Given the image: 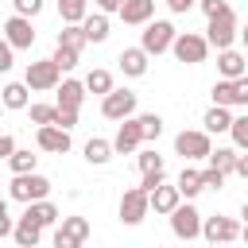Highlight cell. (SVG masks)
I'll return each instance as SVG.
<instances>
[{
	"mask_svg": "<svg viewBox=\"0 0 248 248\" xmlns=\"http://www.w3.org/2000/svg\"><path fill=\"white\" fill-rule=\"evenodd\" d=\"M46 194H50V178H43V174H16L8 182V198L12 202L35 205V202H46Z\"/></svg>",
	"mask_w": 248,
	"mask_h": 248,
	"instance_id": "obj_1",
	"label": "cell"
},
{
	"mask_svg": "<svg viewBox=\"0 0 248 248\" xmlns=\"http://www.w3.org/2000/svg\"><path fill=\"white\" fill-rule=\"evenodd\" d=\"M170 50H174L178 62L198 66V62H205V54H209V39H205V35H194V31H178V39H174Z\"/></svg>",
	"mask_w": 248,
	"mask_h": 248,
	"instance_id": "obj_2",
	"label": "cell"
},
{
	"mask_svg": "<svg viewBox=\"0 0 248 248\" xmlns=\"http://www.w3.org/2000/svg\"><path fill=\"white\" fill-rule=\"evenodd\" d=\"M174 39H178V31H174L167 19H155V23H147V27H143L140 46H143L147 54H163V50H170V46H174Z\"/></svg>",
	"mask_w": 248,
	"mask_h": 248,
	"instance_id": "obj_3",
	"label": "cell"
},
{
	"mask_svg": "<svg viewBox=\"0 0 248 248\" xmlns=\"http://www.w3.org/2000/svg\"><path fill=\"white\" fill-rule=\"evenodd\" d=\"M27 89H58L62 85V70L54 58H43V62H27V74H23Z\"/></svg>",
	"mask_w": 248,
	"mask_h": 248,
	"instance_id": "obj_4",
	"label": "cell"
},
{
	"mask_svg": "<svg viewBox=\"0 0 248 248\" xmlns=\"http://www.w3.org/2000/svg\"><path fill=\"white\" fill-rule=\"evenodd\" d=\"M147 209H151V194H147L143 186L124 190V198H120V221H124V225H140V221L147 217Z\"/></svg>",
	"mask_w": 248,
	"mask_h": 248,
	"instance_id": "obj_5",
	"label": "cell"
},
{
	"mask_svg": "<svg viewBox=\"0 0 248 248\" xmlns=\"http://www.w3.org/2000/svg\"><path fill=\"white\" fill-rule=\"evenodd\" d=\"M174 151H178L182 159H209V155H213L209 132H178V136H174Z\"/></svg>",
	"mask_w": 248,
	"mask_h": 248,
	"instance_id": "obj_6",
	"label": "cell"
},
{
	"mask_svg": "<svg viewBox=\"0 0 248 248\" xmlns=\"http://www.w3.org/2000/svg\"><path fill=\"white\" fill-rule=\"evenodd\" d=\"M202 213L194 209V205H178L174 213H170V232L178 236V240H194V236H202Z\"/></svg>",
	"mask_w": 248,
	"mask_h": 248,
	"instance_id": "obj_7",
	"label": "cell"
},
{
	"mask_svg": "<svg viewBox=\"0 0 248 248\" xmlns=\"http://www.w3.org/2000/svg\"><path fill=\"white\" fill-rule=\"evenodd\" d=\"M85 236H89L85 217H62V225L54 229V248H81Z\"/></svg>",
	"mask_w": 248,
	"mask_h": 248,
	"instance_id": "obj_8",
	"label": "cell"
},
{
	"mask_svg": "<svg viewBox=\"0 0 248 248\" xmlns=\"http://www.w3.org/2000/svg\"><path fill=\"white\" fill-rule=\"evenodd\" d=\"M101 112H105L108 120H132V112H136V93H132V89H112V93L101 101Z\"/></svg>",
	"mask_w": 248,
	"mask_h": 248,
	"instance_id": "obj_9",
	"label": "cell"
},
{
	"mask_svg": "<svg viewBox=\"0 0 248 248\" xmlns=\"http://www.w3.org/2000/svg\"><path fill=\"white\" fill-rule=\"evenodd\" d=\"M240 232H244V229H240L232 217H221V213H217V217H205V225H202V236H205L209 244H229V240H236Z\"/></svg>",
	"mask_w": 248,
	"mask_h": 248,
	"instance_id": "obj_10",
	"label": "cell"
},
{
	"mask_svg": "<svg viewBox=\"0 0 248 248\" xmlns=\"http://www.w3.org/2000/svg\"><path fill=\"white\" fill-rule=\"evenodd\" d=\"M209 46H217V54L221 50H232V39H236V16L229 12V16H221V19H209Z\"/></svg>",
	"mask_w": 248,
	"mask_h": 248,
	"instance_id": "obj_11",
	"label": "cell"
},
{
	"mask_svg": "<svg viewBox=\"0 0 248 248\" xmlns=\"http://www.w3.org/2000/svg\"><path fill=\"white\" fill-rule=\"evenodd\" d=\"M35 143H39L43 151H50V155H66V151H70V132H66V128L46 124V128H39V132H35Z\"/></svg>",
	"mask_w": 248,
	"mask_h": 248,
	"instance_id": "obj_12",
	"label": "cell"
},
{
	"mask_svg": "<svg viewBox=\"0 0 248 248\" xmlns=\"http://www.w3.org/2000/svg\"><path fill=\"white\" fill-rule=\"evenodd\" d=\"M4 35H8V46H16V50H23V46H31V43H35L31 19H23V16H8V23H4Z\"/></svg>",
	"mask_w": 248,
	"mask_h": 248,
	"instance_id": "obj_13",
	"label": "cell"
},
{
	"mask_svg": "<svg viewBox=\"0 0 248 248\" xmlns=\"http://www.w3.org/2000/svg\"><path fill=\"white\" fill-rule=\"evenodd\" d=\"M140 143H143V128H140V116H132V120H124V124H120V132H116L112 147H116L120 155H132Z\"/></svg>",
	"mask_w": 248,
	"mask_h": 248,
	"instance_id": "obj_14",
	"label": "cell"
},
{
	"mask_svg": "<svg viewBox=\"0 0 248 248\" xmlns=\"http://www.w3.org/2000/svg\"><path fill=\"white\" fill-rule=\"evenodd\" d=\"M147 58H151V54H147L143 46H128V50H120L116 62H120V70H124L128 78H143V74H147Z\"/></svg>",
	"mask_w": 248,
	"mask_h": 248,
	"instance_id": "obj_15",
	"label": "cell"
},
{
	"mask_svg": "<svg viewBox=\"0 0 248 248\" xmlns=\"http://www.w3.org/2000/svg\"><path fill=\"white\" fill-rule=\"evenodd\" d=\"M39 236H43V225H39L31 213H23V217L16 221V232H12V240H16L19 248H35V244H39Z\"/></svg>",
	"mask_w": 248,
	"mask_h": 248,
	"instance_id": "obj_16",
	"label": "cell"
},
{
	"mask_svg": "<svg viewBox=\"0 0 248 248\" xmlns=\"http://www.w3.org/2000/svg\"><path fill=\"white\" fill-rule=\"evenodd\" d=\"M217 70H221V81H240L244 78V54L240 50H221Z\"/></svg>",
	"mask_w": 248,
	"mask_h": 248,
	"instance_id": "obj_17",
	"label": "cell"
},
{
	"mask_svg": "<svg viewBox=\"0 0 248 248\" xmlns=\"http://www.w3.org/2000/svg\"><path fill=\"white\" fill-rule=\"evenodd\" d=\"M81 101H85V81H74V78H66L62 85H58V108H81Z\"/></svg>",
	"mask_w": 248,
	"mask_h": 248,
	"instance_id": "obj_18",
	"label": "cell"
},
{
	"mask_svg": "<svg viewBox=\"0 0 248 248\" xmlns=\"http://www.w3.org/2000/svg\"><path fill=\"white\" fill-rule=\"evenodd\" d=\"M178 205H182V190H178V186H159V190L151 194V209H155V213H167V217H170Z\"/></svg>",
	"mask_w": 248,
	"mask_h": 248,
	"instance_id": "obj_19",
	"label": "cell"
},
{
	"mask_svg": "<svg viewBox=\"0 0 248 248\" xmlns=\"http://www.w3.org/2000/svg\"><path fill=\"white\" fill-rule=\"evenodd\" d=\"M151 16H155V0H128V4L120 8V19H124V23H132V27L147 23Z\"/></svg>",
	"mask_w": 248,
	"mask_h": 248,
	"instance_id": "obj_20",
	"label": "cell"
},
{
	"mask_svg": "<svg viewBox=\"0 0 248 248\" xmlns=\"http://www.w3.org/2000/svg\"><path fill=\"white\" fill-rule=\"evenodd\" d=\"M58 16L66 27H81L89 19V0H58Z\"/></svg>",
	"mask_w": 248,
	"mask_h": 248,
	"instance_id": "obj_21",
	"label": "cell"
},
{
	"mask_svg": "<svg viewBox=\"0 0 248 248\" xmlns=\"http://www.w3.org/2000/svg\"><path fill=\"white\" fill-rule=\"evenodd\" d=\"M27 213L43 225V229H50V225H62V213H58V205L54 202H35V205H27Z\"/></svg>",
	"mask_w": 248,
	"mask_h": 248,
	"instance_id": "obj_22",
	"label": "cell"
},
{
	"mask_svg": "<svg viewBox=\"0 0 248 248\" xmlns=\"http://www.w3.org/2000/svg\"><path fill=\"white\" fill-rule=\"evenodd\" d=\"M232 120L236 116H229V108H221V105H213L209 112H205V132H232Z\"/></svg>",
	"mask_w": 248,
	"mask_h": 248,
	"instance_id": "obj_23",
	"label": "cell"
},
{
	"mask_svg": "<svg viewBox=\"0 0 248 248\" xmlns=\"http://www.w3.org/2000/svg\"><path fill=\"white\" fill-rule=\"evenodd\" d=\"M112 151H116V147H112L108 140H89V143H85V163H93V167H105V163L112 159Z\"/></svg>",
	"mask_w": 248,
	"mask_h": 248,
	"instance_id": "obj_24",
	"label": "cell"
},
{
	"mask_svg": "<svg viewBox=\"0 0 248 248\" xmlns=\"http://www.w3.org/2000/svg\"><path fill=\"white\" fill-rule=\"evenodd\" d=\"M81 27H85V39H89V43H105V39H108V16H105V12L89 16Z\"/></svg>",
	"mask_w": 248,
	"mask_h": 248,
	"instance_id": "obj_25",
	"label": "cell"
},
{
	"mask_svg": "<svg viewBox=\"0 0 248 248\" xmlns=\"http://www.w3.org/2000/svg\"><path fill=\"white\" fill-rule=\"evenodd\" d=\"M236 159H240V155H236L232 147H217V151L209 155V167L221 170V174H236Z\"/></svg>",
	"mask_w": 248,
	"mask_h": 248,
	"instance_id": "obj_26",
	"label": "cell"
},
{
	"mask_svg": "<svg viewBox=\"0 0 248 248\" xmlns=\"http://www.w3.org/2000/svg\"><path fill=\"white\" fill-rule=\"evenodd\" d=\"M178 190H182V198H198L205 186H202V170H194V167H182V174H178Z\"/></svg>",
	"mask_w": 248,
	"mask_h": 248,
	"instance_id": "obj_27",
	"label": "cell"
},
{
	"mask_svg": "<svg viewBox=\"0 0 248 248\" xmlns=\"http://www.w3.org/2000/svg\"><path fill=\"white\" fill-rule=\"evenodd\" d=\"M85 89H89V93H101V97H108V93H112V74H108V70H89V78H85Z\"/></svg>",
	"mask_w": 248,
	"mask_h": 248,
	"instance_id": "obj_28",
	"label": "cell"
},
{
	"mask_svg": "<svg viewBox=\"0 0 248 248\" xmlns=\"http://www.w3.org/2000/svg\"><path fill=\"white\" fill-rule=\"evenodd\" d=\"M4 105L8 108H27V81H8L4 85Z\"/></svg>",
	"mask_w": 248,
	"mask_h": 248,
	"instance_id": "obj_29",
	"label": "cell"
},
{
	"mask_svg": "<svg viewBox=\"0 0 248 248\" xmlns=\"http://www.w3.org/2000/svg\"><path fill=\"white\" fill-rule=\"evenodd\" d=\"M213 105H221V108L240 105V97H236V81H217V85H213Z\"/></svg>",
	"mask_w": 248,
	"mask_h": 248,
	"instance_id": "obj_30",
	"label": "cell"
},
{
	"mask_svg": "<svg viewBox=\"0 0 248 248\" xmlns=\"http://www.w3.org/2000/svg\"><path fill=\"white\" fill-rule=\"evenodd\" d=\"M89 39H85V27H62L58 31V46H70V50H81Z\"/></svg>",
	"mask_w": 248,
	"mask_h": 248,
	"instance_id": "obj_31",
	"label": "cell"
},
{
	"mask_svg": "<svg viewBox=\"0 0 248 248\" xmlns=\"http://www.w3.org/2000/svg\"><path fill=\"white\" fill-rule=\"evenodd\" d=\"M35 159L39 155H31V151H16L8 159V167H12V174H35Z\"/></svg>",
	"mask_w": 248,
	"mask_h": 248,
	"instance_id": "obj_32",
	"label": "cell"
},
{
	"mask_svg": "<svg viewBox=\"0 0 248 248\" xmlns=\"http://www.w3.org/2000/svg\"><path fill=\"white\" fill-rule=\"evenodd\" d=\"M54 116H58V105H31V124L46 128V124H54Z\"/></svg>",
	"mask_w": 248,
	"mask_h": 248,
	"instance_id": "obj_33",
	"label": "cell"
},
{
	"mask_svg": "<svg viewBox=\"0 0 248 248\" xmlns=\"http://www.w3.org/2000/svg\"><path fill=\"white\" fill-rule=\"evenodd\" d=\"M140 128H143V140H159V136H163V116L143 112V116H140Z\"/></svg>",
	"mask_w": 248,
	"mask_h": 248,
	"instance_id": "obj_34",
	"label": "cell"
},
{
	"mask_svg": "<svg viewBox=\"0 0 248 248\" xmlns=\"http://www.w3.org/2000/svg\"><path fill=\"white\" fill-rule=\"evenodd\" d=\"M229 136H232V143H236L240 151H248V116H236V120H232V132H229Z\"/></svg>",
	"mask_w": 248,
	"mask_h": 248,
	"instance_id": "obj_35",
	"label": "cell"
},
{
	"mask_svg": "<svg viewBox=\"0 0 248 248\" xmlns=\"http://www.w3.org/2000/svg\"><path fill=\"white\" fill-rule=\"evenodd\" d=\"M198 8L205 12V19H221V16H229V12H232V8L225 4V0H202Z\"/></svg>",
	"mask_w": 248,
	"mask_h": 248,
	"instance_id": "obj_36",
	"label": "cell"
},
{
	"mask_svg": "<svg viewBox=\"0 0 248 248\" xmlns=\"http://www.w3.org/2000/svg\"><path fill=\"white\" fill-rule=\"evenodd\" d=\"M78 54H81V50L58 46V50H54V62H58V70H74V66H78Z\"/></svg>",
	"mask_w": 248,
	"mask_h": 248,
	"instance_id": "obj_37",
	"label": "cell"
},
{
	"mask_svg": "<svg viewBox=\"0 0 248 248\" xmlns=\"http://www.w3.org/2000/svg\"><path fill=\"white\" fill-rule=\"evenodd\" d=\"M12 8H16V16L31 19V16H39V12H43V0H12Z\"/></svg>",
	"mask_w": 248,
	"mask_h": 248,
	"instance_id": "obj_38",
	"label": "cell"
},
{
	"mask_svg": "<svg viewBox=\"0 0 248 248\" xmlns=\"http://www.w3.org/2000/svg\"><path fill=\"white\" fill-rule=\"evenodd\" d=\"M140 170H143V174H147V170H163L159 151H140Z\"/></svg>",
	"mask_w": 248,
	"mask_h": 248,
	"instance_id": "obj_39",
	"label": "cell"
},
{
	"mask_svg": "<svg viewBox=\"0 0 248 248\" xmlns=\"http://www.w3.org/2000/svg\"><path fill=\"white\" fill-rule=\"evenodd\" d=\"M202 186H205V190H217V186H225V174L213 170V167H205V170H202Z\"/></svg>",
	"mask_w": 248,
	"mask_h": 248,
	"instance_id": "obj_40",
	"label": "cell"
},
{
	"mask_svg": "<svg viewBox=\"0 0 248 248\" xmlns=\"http://www.w3.org/2000/svg\"><path fill=\"white\" fill-rule=\"evenodd\" d=\"M74 124H78V112H74V108H58V116H54V128H66V132H70Z\"/></svg>",
	"mask_w": 248,
	"mask_h": 248,
	"instance_id": "obj_41",
	"label": "cell"
},
{
	"mask_svg": "<svg viewBox=\"0 0 248 248\" xmlns=\"http://www.w3.org/2000/svg\"><path fill=\"white\" fill-rule=\"evenodd\" d=\"M140 186H143V190H147V194H155V190H159V186H163V170H147V174H143V182H140Z\"/></svg>",
	"mask_w": 248,
	"mask_h": 248,
	"instance_id": "obj_42",
	"label": "cell"
},
{
	"mask_svg": "<svg viewBox=\"0 0 248 248\" xmlns=\"http://www.w3.org/2000/svg\"><path fill=\"white\" fill-rule=\"evenodd\" d=\"M0 155H4V159H12V155H16V136H12V132H4V136H0Z\"/></svg>",
	"mask_w": 248,
	"mask_h": 248,
	"instance_id": "obj_43",
	"label": "cell"
},
{
	"mask_svg": "<svg viewBox=\"0 0 248 248\" xmlns=\"http://www.w3.org/2000/svg\"><path fill=\"white\" fill-rule=\"evenodd\" d=\"M93 4H97V12H105V16H108V12H116V16H120V8H124L128 0H93Z\"/></svg>",
	"mask_w": 248,
	"mask_h": 248,
	"instance_id": "obj_44",
	"label": "cell"
},
{
	"mask_svg": "<svg viewBox=\"0 0 248 248\" xmlns=\"http://www.w3.org/2000/svg\"><path fill=\"white\" fill-rule=\"evenodd\" d=\"M167 4H170V12H174V16H182V12H190V8H194V4H202V0H167Z\"/></svg>",
	"mask_w": 248,
	"mask_h": 248,
	"instance_id": "obj_45",
	"label": "cell"
},
{
	"mask_svg": "<svg viewBox=\"0 0 248 248\" xmlns=\"http://www.w3.org/2000/svg\"><path fill=\"white\" fill-rule=\"evenodd\" d=\"M236 97H240V105H248V74L236 81Z\"/></svg>",
	"mask_w": 248,
	"mask_h": 248,
	"instance_id": "obj_46",
	"label": "cell"
},
{
	"mask_svg": "<svg viewBox=\"0 0 248 248\" xmlns=\"http://www.w3.org/2000/svg\"><path fill=\"white\" fill-rule=\"evenodd\" d=\"M12 50H16V46H0V70L12 66Z\"/></svg>",
	"mask_w": 248,
	"mask_h": 248,
	"instance_id": "obj_47",
	"label": "cell"
},
{
	"mask_svg": "<svg viewBox=\"0 0 248 248\" xmlns=\"http://www.w3.org/2000/svg\"><path fill=\"white\" fill-rule=\"evenodd\" d=\"M236 174H240V178H248V155H240V159H236Z\"/></svg>",
	"mask_w": 248,
	"mask_h": 248,
	"instance_id": "obj_48",
	"label": "cell"
},
{
	"mask_svg": "<svg viewBox=\"0 0 248 248\" xmlns=\"http://www.w3.org/2000/svg\"><path fill=\"white\" fill-rule=\"evenodd\" d=\"M240 43H244V50H248V27H244V31H240Z\"/></svg>",
	"mask_w": 248,
	"mask_h": 248,
	"instance_id": "obj_49",
	"label": "cell"
},
{
	"mask_svg": "<svg viewBox=\"0 0 248 248\" xmlns=\"http://www.w3.org/2000/svg\"><path fill=\"white\" fill-rule=\"evenodd\" d=\"M240 217H244V225H248V202H244V209H240Z\"/></svg>",
	"mask_w": 248,
	"mask_h": 248,
	"instance_id": "obj_50",
	"label": "cell"
},
{
	"mask_svg": "<svg viewBox=\"0 0 248 248\" xmlns=\"http://www.w3.org/2000/svg\"><path fill=\"white\" fill-rule=\"evenodd\" d=\"M240 240H244V244H248V225H244V232H240Z\"/></svg>",
	"mask_w": 248,
	"mask_h": 248,
	"instance_id": "obj_51",
	"label": "cell"
}]
</instances>
